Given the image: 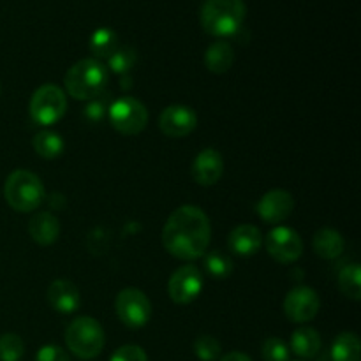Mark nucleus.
Listing matches in <instances>:
<instances>
[{
	"mask_svg": "<svg viewBox=\"0 0 361 361\" xmlns=\"http://www.w3.org/2000/svg\"><path fill=\"white\" fill-rule=\"evenodd\" d=\"M212 229L207 214L200 207L185 204L169 215L162 231V243L171 256L192 261L204 256Z\"/></svg>",
	"mask_w": 361,
	"mask_h": 361,
	"instance_id": "obj_1",
	"label": "nucleus"
},
{
	"mask_svg": "<svg viewBox=\"0 0 361 361\" xmlns=\"http://www.w3.org/2000/svg\"><path fill=\"white\" fill-rule=\"evenodd\" d=\"M243 0H204L201 7V25L215 37L235 35L245 20Z\"/></svg>",
	"mask_w": 361,
	"mask_h": 361,
	"instance_id": "obj_2",
	"label": "nucleus"
},
{
	"mask_svg": "<svg viewBox=\"0 0 361 361\" xmlns=\"http://www.w3.org/2000/svg\"><path fill=\"white\" fill-rule=\"evenodd\" d=\"M108 83V69L97 59H85L74 63L66 74V88L71 97L94 99Z\"/></svg>",
	"mask_w": 361,
	"mask_h": 361,
	"instance_id": "obj_3",
	"label": "nucleus"
},
{
	"mask_svg": "<svg viewBox=\"0 0 361 361\" xmlns=\"http://www.w3.org/2000/svg\"><path fill=\"white\" fill-rule=\"evenodd\" d=\"M4 196L13 210L32 212L44 200V185L34 173L16 169L7 176Z\"/></svg>",
	"mask_w": 361,
	"mask_h": 361,
	"instance_id": "obj_4",
	"label": "nucleus"
},
{
	"mask_svg": "<svg viewBox=\"0 0 361 361\" xmlns=\"http://www.w3.org/2000/svg\"><path fill=\"white\" fill-rule=\"evenodd\" d=\"M104 330L94 317H78L67 326L66 344L80 360H94L104 348Z\"/></svg>",
	"mask_w": 361,
	"mask_h": 361,
	"instance_id": "obj_5",
	"label": "nucleus"
},
{
	"mask_svg": "<svg viewBox=\"0 0 361 361\" xmlns=\"http://www.w3.org/2000/svg\"><path fill=\"white\" fill-rule=\"evenodd\" d=\"M66 94L55 85H42L32 95L30 115L41 126H53L66 115Z\"/></svg>",
	"mask_w": 361,
	"mask_h": 361,
	"instance_id": "obj_6",
	"label": "nucleus"
},
{
	"mask_svg": "<svg viewBox=\"0 0 361 361\" xmlns=\"http://www.w3.org/2000/svg\"><path fill=\"white\" fill-rule=\"evenodd\" d=\"M108 115L111 126L118 133L126 134V136L140 134L147 127L148 122V111L143 102L134 97H129V95L116 99L109 106Z\"/></svg>",
	"mask_w": 361,
	"mask_h": 361,
	"instance_id": "obj_7",
	"label": "nucleus"
},
{
	"mask_svg": "<svg viewBox=\"0 0 361 361\" xmlns=\"http://www.w3.org/2000/svg\"><path fill=\"white\" fill-rule=\"evenodd\" d=\"M116 314L127 328H143L152 317V303L143 291L136 288L122 289L116 296Z\"/></svg>",
	"mask_w": 361,
	"mask_h": 361,
	"instance_id": "obj_8",
	"label": "nucleus"
},
{
	"mask_svg": "<svg viewBox=\"0 0 361 361\" xmlns=\"http://www.w3.org/2000/svg\"><path fill=\"white\" fill-rule=\"evenodd\" d=\"M268 254L279 263H295L303 252V242L298 233L286 226L271 229L264 240Z\"/></svg>",
	"mask_w": 361,
	"mask_h": 361,
	"instance_id": "obj_9",
	"label": "nucleus"
},
{
	"mask_svg": "<svg viewBox=\"0 0 361 361\" xmlns=\"http://www.w3.org/2000/svg\"><path fill=\"white\" fill-rule=\"evenodd\" d=\"M203 291V275L192 264L178 268L168 282V293L178 305H189Z\"/></svg>",
	"mask_w": 361,
	"mask_h": 361,
	"instance_id": "obj_10",
	"label": "nucleus"
},
{
	"mask_svg": "<svg viewBox=\"0 0 361 361\" xmlns=\"http://www.w3.org/2000/svg\"><path fill=\"white\" fill-rule=\"evenodd\" d=\"M321 307V300L314 289L307 286L291 289L286 296L284 312L295 323H309L317 316Z\"/></svg>",
	"mask_w": 361,
	"mask_h": 361,
	"instance_id": "obj_11",
	"label": "nucleus"
},
{
	"mask_svg": "<svg viewBox=\"0 0 361 361\" xmlns=\"http://www.w3.org/2000/svg\"><path fill=\"white\" fill-rule=\"evenodd\" d=\"M197 126V116L194 109L187 106H169L159 116V127L169 137L189 136Z\"/></svg>",
	"mask_w": 361,
	"mask_h": 361,
	"instance_id": "obj_12",
	"label": "nucleus"
},
{
	"mask_svg": "<svg viewBox=\"0 0 361 361\" xmlns=\"http://www.w3.org/2000/svg\"><path fill=\"white\" fill-rule=\"evenodd\" d=\"M293 208H295V200L291 194L275 189L261 197L257 203V215L268 224H281L293 214Z\"/></svg>",
	"mask_w": 361,
	"mask_h": 361,
	"instance_id": "obj_13",
	"label": "nucleus"
},
{
	"mask_svg": "<svg viewBox=\"0 0 361 361\" xmlns=\"http://www.w3.org/2000/svg\"><path fill=\"white\" fill-rule=\"evenodd\" d=\"M190 171H192V178L200 185H214L221 180L222 171H224L222 155L214 148H204L196 155Z\"/></svg>",
	"mask_w": 361,
	"mask_h": 361,
	"instance_id": "obj_14",
	"label": "nucleus"
},
{
	"mask_svg": "<svg viewBox=\"0 0 361 361\" xmlns=\"http://www.w3.org/2000/svg\"><path fill=\"white\" fill-rule=\"evenodd\" d=\"M48 302L56 312L62 314H71L80 307L81 298L80 291H78L76 286L69 281H63V279H59V281L51 282L48 288Z\"/></svg>",
	"mask_w": 361,
	"mask_h": 361,
	"instance_id": "obj_15",
	"label": "nucleus"
},
{
	"mask_svg": "<svg viewBox=\"0 0 361 361\" xmlns=\"http://www.w3.org/2000/svg\"><path fill=\"white\" fill-rule=\"evenodd\" d=\"M228 245L236 256H254L263 245V235L256 226L242 224L233 229L228 238Z\"/></svg>",
	"mask_w": 361,
	"mask_h": 361,
	"instance_id": "obj_16",
	"label": "nucleus"
},
{
	"mask_svg": "<svg viewBox=\"0 0 361 361\" xmlns=\"http://www.w3.org/2000/svg\"><path fill=\"white\" fill-rule=\"evenodd\" d=\"M28 231H30L32 240L39 245H51L56 242L60 235V224L59 219L49 212H39L32 217L30 224H28Z\"/></svg>",
	"mask_w": 361,
	"mask_h": 361,
	"instance_id": "obj_17",
	"label": "nucleus"
},
{
	"mask_svg": "<svg viewBox=\"0 0 361 361\" xmlns=\"http://www.w3.org/2000/svg\"><path fill=\"white\" fill-rule=\"evenodd\" d=\"M235 62V51L231 46L224 41H217L204 53V63L207 69L214 74H224L231 69Z\"/></svg>",
	"mask_w": 361,
	"mask_h": 361,
	"instance_id": "obj_18",
	"label": "nucleus"
},
{
	"mask_svg": "<svg viewBox=\"0 0 361 361\" xmlns=\"http://www.w3.org/2000/svg\"><path fill=\"white\" fill-rule=\"evenodd\" d=\"M314 250L323 259H335L344 252V238L335 229L324 228L314 236Z\"/></svg>",
	"mask_w": 361,
	"mask_h": 361,
	"instance_id": "obj_19",
	"label": "nucleus"
},
{
	"mask_svg": "<svg viewBox=\"0 0 361 361\" xmlns=\"http://www.w3.org/2000/svg\"><path fill=\"white\" fill-rule=\"evenodd\" d=\"M291 351L300 358H314L321 351V337L314 328H298L291 337Z\"/></svg>",
	"mask_w": 361,
	"mask_h": 361,
	"instance_id": "obj_20",
	"label": "nucleus"
},
{
	"mask_svg": "<svg viewBox=\"0 0 361 361\" xmlns=\"http://www.w3.org/2000/svg\"><path fill=\"white\" fill-rule=\"evenodd\" d=\"M334 361H360V338L356 334L344 331L338 335L331 345Z\"/></svg>",
	"mask_w": 361,
	"mask_h": 361,
	"instance_id": "obj_21",
	"label": "nucleus"
},
{
	"mask_svg": "<svg viewBox=\"0 0 361 361\" xmlns=\"http://www.w3.org/2000/svg\"><path fill=\"white\" fill-rule=\"evenodd\" d=\"M118 48V37L111 28H97L90 37V51L97 59H109Z\"/></svg>",
	"mask_w": 361,
	"mask_h": 361,
	"instance_id": "obj_22",
	"label": "nucleus"
},
{
	"mask_svg": "<svg viewBox=\"0 0 361 361\" xmlns=\"http://www.w3.org/2000/svg\"><path fill=\"white\" fill-rule=\"evenodd\" d=\"M32 145L42 159H56L63 152V140L53 130H41L35 134Z\"/></svg>",
	"mask_w": 361,
	"mask_h": 361,
	"instance_id": "obj_23",
	"label": "nucleus"
},
{
	"mask_svg": "<svg viewBox=\"0 0 361 361\" xmlns=\"http://www.w3.org/2000/svg\"><path fill=\"white\" fill-rule=\"evenodd\" d=\"M338 288L348 298L358 300L361 298V270L360 264H348L344 270L338 274Z\"/></svg>",
	"mask_w": 361,
	"mask_h": 361,
	"instance_id": "obj_24",
	"label": "nucleus"
},
{
	"mask_svg": "<svg viewBox=\"0 0 361 361\" xmlns=\"http://www.w3.org/2000/svg\"><path fill=\"white\" fill-rule=\"evenodd\" d=\"M204 268H207L212 277L226 279L231 275L233 263L229 259V256L219 252V250H214V252H210L204 257Z\"/></svg>",
	"mask_w": 361,
	"mask_h": 361,
	"instance_id": "obj_25",
	"label": "nucleus"
},
{
	"mask_svg": "<svg viewBox=\"0 0 361 361\" xmlns=\"http://www.w3.org/2000/svg\"><path fill=\"white\" fill-rule=\"evenodd\" d=\"M25 355V344L16 334L0 337V361H20Z\"/></svg>",
	"mask_w": 361,
	"mask_h": 361,
	"instance_id": "obj_26",
	"label": "nucleus"
},
{
	"mask_svg": "<svg viewBox=\"0 0 361 361\" xmlns=\"http://www.w3.org/2000/svg\"><path fill=\"white\" fill-rule=\"evenodd\" d=\"M221 342L212 335H200L194 342V353L201 361H215L221 356Z\"/></svg>",
	"mask_w": 361,
	"mask_h": 361,
	"instance_id": "obj_27",
	"label": "nucleus"
},
{
	"mask_svg": "<svg viewBox=\"0 0 361 361\" xmlns=\"http://www.w3.org/2000/svg\"><path fill=\"white\" fill-rule=\"evenodd\" d=\"M264 361H289V345L282 338L268 337L261 345Z\"/></svg>",
	"mask_w": 361,
	"mask_h": 361,
	"instance_id": "obj_28",
	"label": "nucleus"
},
{
	"mask_svg": "<svg viewBox=\"0 0 361 361\" xmlns=\"http://www.w3.org/2000/svg\"><path fill=\"white\" fill-rule=\"evenodd\" d=\"M134 62H136V51L130 46L116 48V51L108 59L109 69H113L118 74H126L127 71L133 69Z\"/></svg>",
	"mask_w": 361,
	"mask_h": 361,
	"instance_id": "obj_29",
	"label": "nucleus"
},
{
	"mask_svg": "<svg viewBox=\"0 0 361 361\" xmlns=\"http://www.w3.org/2000/svg\"><path fill=\"white\" fill-rule=\"evenodd\" d=\"M109 361H148V358H147V353H145L140 345L129 344L116 349Z\"/></svg>",
	"mask_w": 361,
	"mask_h": 361,
	"instance_id": "obj_30",
	"label": "nucleus"
},
{
	"mask_svg": "<svg viewBox=\"0 0 361 361\" xmlns=\"http://www.w3.org/2000/svg\"><path fill=\"white\" fill-rule=\"evenodd\" d=\"M35 361H71V358L59 345H44L39 349Z\"/></svg>",
	"mask_w": 361,
	"mask_h": 361,
	"instance_id": "obj_31",
	"label": "nucleus"
},
{
	"mask_svg": "<svg viewBox=\"0 0 361 361\" xmlns=\"http://www.w3.org/2000/svg\"><path fill=\"white\" fill-rule=\"evenodd\" d=\"M221 361H252V358H249V356L243 355V353H229V355H226Z\"/></svg>",
	"mask_w": 361,
	"mask_h": 361,
	"instance_id": "obj_32",
	"label": "nucleus"
}]
</instances>
